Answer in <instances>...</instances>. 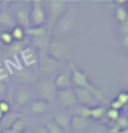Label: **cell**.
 Wrapping results in <instances>:
<instances>
[{"label":"cell","mask_w":128,"mask_h":133,"mask_svg":"<svg viewBox=\"0 0 128 133\" xmlns=\"http://www.w3.org/2000/svg\"><path fill=\"white\" fill-rule=\"evenodd\" d=\"M38 89L41 94V96L45 99L50 100L54 97L55 89H54V85L53 82L50 81H41V82L38 84Z\"/></svg>","instance_id":"6da1fadb"},{"label":"cell","mask_w":128,"mask_h":133,"mask_svg":"<svg viewBox=\"0 0 128 133\" xmlns=\"http://www.w3.org/2000/svg\"><path fill=\"white\" fill-rule=\"evenodd\" d=\"M59 98H60L61 103L64 106H68L75 103L77 99L74 91L70 89H66L62 90V91H61L60 94H59Z\"/></svg>","instance_id":"7a4b0ae2"},{"label":"cell","mask_w":128,"mask_h":133,"mask_svg":"<svg viewBox=\"0 0 128 133\" xmlns=\"http://www.w3.org/2000/svg\"><path fill=\"white\" fill-rule=\"evenodd\" d=\"M45 20V12L40 2H35L32 11V21L35 25H40Z\"/></svg>","instance_id":"3957f363"},{"label":"cell","mask_w":128,"mask_h":133,"mask_svg":"<svg viewBox=\"0 0 128 133\" xmlns=\"http://www.w3.org/2000/svg\"><path fill=\"white\" fill-rule=\"evenodd\" d=\"M51 53L57 58L63 57L66 54V46L60 42H54L51 45Z\"/></svg>","instance_id":"277c9868"},{"label":"cell","mask_w":128,"mask_h":133,"mask_svg":"<svg viewBox=\"0 0 128 133\" xmlns=\"http://www.w3.org/2000/svg\"><path fill=\"white\" fill-rule=\"evenodd\" d=\"M74 82H75V84L79 85V86H84V87L89 88L91 90H93L94 92H96L89 84H88L85 75H82V74L78 72V71H76L75 69H74Z\"/></svg>","instance_id":"5b68a950"},{"label":"cell","mask_w":128,"mask_h":133,"mask_svg":"<svg viewBox=\"0 0 128 133\" xmlns=\"http://www.w3.org/2000/svg\"><path fill=\"white\" fill-rule=\"evenodd\" d=\"M18 119V115L17 114H9V115H6L5 116H4L3 119H2L1 124H0V127L4 128V130L8 129L9 127L11 126L13 124V123L15 122V120Z\"/></svg>","instance_id":"8992f818"},{"label":"cell","mask_w":128,"mask_h":133,"mask_svg":"<svg viewBox=\"0 0 128 133\" xmlns=\"http://www.w3.org/2000/svg\"><path fill=\"white\" fill-rule=\"evenodd\" d=\"M18 18L20 21L21 24H23L24 26L27 27L29 25L30 23V18H29V12L27 8H22L18 11Z\"/></svg>","instance_id":"52a82bcc"},{"label":"cell","mask_w":128,"mask_h":133,"mask_svg":"<svg viewBox=\"0 0 128 133\" xmlns=\"http://www.w3.org/2000/svg\"><path fill=\"white\" fill-rule=\"evenodd\" d=\"M31 97V92L28 90L22 89L18 90L17 93V103L20 105H23V104L27 103V101Z\"/></svg>","instance_id":"ba28073f"},{"label":"cell","mask_w":128,"mask_h":133,"mask_svg":"<svg viewBox=\"0 0 128 133\" xmlns=\"http://www.w3.org/2000/svg\"><path fill=\"white\" fill-rule=\"evenodd\" d=\"M54 121H55V123L58 126L67 127L68 125V123H69L70 118L68 115H66V114H64V113H61V114H58V115L55 116Z\"/></svg>","instance_id":"9c48e42d"},{"label":"cell","mask_w":128,"mask_h":133,"mask_svg":"<svg viewBox=\"0 0 128 133\" xmlns=\"http://www.w3.org/2000/svg\"><path fill=\"white\" fill-rule=\"evenodd\" d=\"M78 99L82 102V103H91V96L89 93V91L86 89H76V95Z\"/></svg>","instance_id":"30bf717a"},{"label":"cell","mask_w":128,"mask_h":133,"mask_svg":"<svg viewBox=\"0 0 128 133\" xmlns=\"http://www.w3.org/2000/svg\"><path fill=\"white\" fill-rule=\"evenodd\" d=\"M22 56L24 57V61L27 65H31L36 61V55L32 49H27L22 52Z\"/></svg>","instance_id":"8fae6325"},{"label":"cell","mask_w":128,"mask_h":133,"mask_svg":"<svg viewBox=\"0 0 128 133\" xmlns=\"http://www.w3.org/2000/svg\"><path fill=\"white\" fill-rule=\"evenodd\" d=\"M64 2L62 1H52L51 3V11L53 17H56L61 13V10L63 9Z\"/></svg>","instance_id":"7c38bea8"},{"label":"cell","mask_w":128,"mask_h":133,"mask_svg":"<svg viewBox=\"0 0 128 133\" xmlns=\"http://www.w3.org/2000/svg\"><path fill=\"white\" fill-rule=\"evenodd\" d=\"M72 124L75 129L81 130L84 129L86 126L87 122L84 117H82V116H74L72 119Z\"/></svg>","instance_id":"4fadbf2b"},{"label":"cell","mask_w":128,"mask_h":133,"mask_svg":"<svg viewBox=\"0 0 128 133\" xmlns=\"http://www.w3.org/2000/svg\"><path fill=\"white\" fill-rule=\"evenodd\" d=\"M54 61H51L50 59L45 58L44 60H42V64H41V68L43 72H51L54 69Z\"/></svg>","instance_id":"5bb4252c"},{"label":"cell","mask_w":128,"mask_h":133,"mask_svg":"<svg viewBox=\"0 0 128 133\" xmlns=\"http://www.w3.org/2000/svg\"><path fill=\"white\" fill-rule=\"evenodd\" d=\"M47 105L44 102H34V103L32 104V106H31L32 110L34 111V112H37V113L43 112V111L47 110Z\"/></svg>","instance_id":"9a60e30c"},{"label":"cell","mask_w":128,"mask_h":133,"mask_svg":"<svg viewBox=\"0 0 128 133\" xmlns=\"http://www.w3.org/2000/svg\"><path fill=\"white\" fill-rule=\"evenodd\" d=\"M55 84L57 87L60 88H66L69 85V79L67 75H60L59 76L56 78Z\"/></svg>","instance_id":"2e32d148"},{"label":"cell","mask_w":128,"mask_h":133,"mask_svg":"<svg viewBox=\"0 0 128 133\" xmlns=\"http://www.w3.org/2000/svg\"><path fill=\"white\" fill-rule=\"evenodd\" d=\"M47 36H46L45 34H42L41 36L36 37V42L37 46L39 47H41V49H46V47L47 46Z\"/></svg>","instance_id":"e0dca14e"},{"label":"cell","mask_w":128,"mask_h":133,"mask_svg":"<svg viewBox=\"0 0 128 133\" xmlns=\"http://www.w3.org/2000/svg\"><path fill=\"white\" fill-rule=\"evenodd\" d=\"M0 24H4L5 25H12L13 19L8 13L0 14Z\"/></svg>","instance_id":"ac0fdd59"},{"label":"cell","mask_w":128,"mask_h":133,"mask_svg":"<svg viewBox=\"0 0 128 133\" xmlns=\"http://www.w3.org/2000/svg\"><path fill=\"white\" fill-rule=\"evenodd\" d=\"M24 46H25V44L22 43V42H18V43L13 44L10 48V53L14 54L20 53V52H22Z\"/></svg>","instance_id":"d6986e66"},{"label":"cell","mask_w":128,"mask_h":133,"mask_svg":"<svg viewBox=\"0 0 128 133\" xmlns=\"http://www.w3.org/2000/svg\"><path fill=\"white\" fill-rule=\"evenodd\" d=\"M27 33L30 35H34L35 37L41 36L42 34L46 33V30L44 28H35V29H30L27 31Z\"/></svg>","instance_id":"ffe728a7"},{"label":"cell","mask_w":128,"mask_h":133,"mask_svg":"<svg viewBox=\"0 0 128 133\" xmlns=\"http://www.w3.org/2000/svg\"><path fill=\"white\" fill-rule=\"evenodd\" d=\"M70 24H71V21L69 20V18H68V17H64V18L62 20H61V30L63 32H67L68 29V26H70Z\"/></svg>","instance_id":"44dd1931"},{"label":"cell","mask_w":128,"mask_h":133,"mask_svg":"<svg viewBox=\"0 0 128 133\" xmlns=\"http://www.w3.org/2000/svg\"><path fill=\"white\" fill-rule=\"evenodd\" d=\"M47 128V130H48L50 133H61L60 127H59L55 123H48Z\"/></svg>","instance_id":"7402d4cb"},{"label":"cell","mask_w":128,"mask_h":133,"mask_svg":"<svg viewBox=\"0 0 128 133\" xmlns=\"http://www.w3.org/2000/svg\"><path fill=\"white\" fill-rule=\"evenodd\" d=\"M13 130L16 132L20 131L21 130H23L24 128V121L22 119H16L15 122L12 124Z\"/></svg>","instance_id":"603a6c76"},{"label":"cell","mask_w":128,"mask_h":133,"mask_svg":"<svg viewBox=\"0 0 128 133\" xmlns=\"http://www.w3.org/2000/svg\"><path fill=\"white\" fill-rule=\"evenodd\" d=\"M116 16H117L118 19L120 20L121 22H124V21L126 19V12H125V10L123 8L117 9V11H116Z\"/></svg>","instance_id":"cb8c5ba5"},{"label":"cell","mask_w":128,"mask_h":133,"mask_svg":"<svg viewBox=\"0 0 128 133\" xmlns=\"http://www.w3.org/2000/svg\"><path fill=\"white\" fill-rule=\"evenodd\" d=\"M104 114V109L103 108H97L93 110H91V116L95 118H98L103 116Z\"/></svg>","instance_id":"d4e9b609"},{"label":"cell","mask_w":128,"mask_h":133,"mask_svg":"<svg viewBox=\"0 0 128 133\" xmlns=\"http://www.w3.org/2000/svg\"><path fill=\"white\" fill-rule=\"evenodd\" d=\"M12 36L13 38L17 39H21L23 37V31L21 28L20 27H16L15 29L13 30V32H12Z\"/></svg>","instance_id":"484cf974"},{"label":"cell","mask_w":128,"mask_h":133,"mask_svg":"<svg viewBox=\"0 0 128 133\" xmlns=\"http://www.w3.org/2000/svg\"><path fill=\"white\" fill-rule=\"evenodd\" d=\"M79 114L82 117H87V116H91V110L88 108H81V110H79Z\"/></svg>","instance_id":"4316f807"},{"label":"cell","mask_w":128,"mask_h":133,"mask_svg":"<svg viewBox=\"0 0 128 133\" xmlns=\"http://www.w3.org/2000/svg\"><path fill=\"white\" fill-rule=\"evenodd\" d=\"M1 39L4 43H6V44H9L11 42V36L9 33H3V34L1 35Z\"/></svg>","instance_id":"83f0119b"},{"label":"cell","mask_w":128,"mask_h":133,"mask_svg":"<svg viewBox=\"0 0 128 133\" xmlns=\"http://www.w3.org/2000/svg\"><path fill=\"white\" fill-rule=\"evenodd\" d=\"M107 115L111 119H116V118H118V110H113L112 109V110H110L108 111Z\"/></svg>","instance_id":"f1b7e54d"},{"label":"cell","mask_w":128,"mask_h":133,"mask_svg":"<svg viewBox=\"0 0 128 133\" xmlns=\"http://www.w3.org/2000/svg\"><path fill=\"white\" fill-rule=\"evenodd\" d=\"M8 110H9L8 103H5V102H1L0 103V111L2 113H4V112H7Z\"/></svg>","instance_id":"f546056e"},{"label":"cell","mask_w":128,"mask_h":133,"mask_svg":"<svg viewBox=\"0 0 128 133\" xmlns=\"http://www.w3.org/2000/svg\"><path fill=\"white\" fill-rule=\"evenodd\" d=\"M126 125H127V120L125 117H121L118 120V128H125L126 127Z\"/></svg>","instance_id":"4dcf8cb0"},{"label":"cell","mask_w":128,"mask_h":133,"mask_svg":"<svg viewBox=\"0 0 128 133\" xmlns=\"http://www.w3.org/2000/svg\"><path fill=\"white\" fill-rule=\"evenodd\" d=\"M118 101L120 102L121 103V104L123 105V104H125V103H126L127 101V96L125 94H119V96H118Z\"/></svg>","instance_id":"1f68e13d"},{"label":"cell","mask_w":128,"mask_h":133,"mask_svg":"<svg viewBox=\"0 0 128 133\" xmlns=\"http://www.w3.org/2000/svg\"><path fill=\"white\" fill-rule=\"evenodd\" d=\"M111 106H112V109L113 110H118V109H120L121 107L123 106L121 103L120 102H118V101H115L114 103H112V104H111Z\"/></svg>","instance_id":"d6a6232c"},{"label":"cell","mask_w":128,"mask_h":133,"mask_svg":"<svg viewBox=\"0 0 128 133\" xmlns=\"http://www.w3.org/2000/svg\"><path fill=\"white\" fill-rule=\"evenodd\" d=\"M4 91H5V85L4 82H0V96H2L4 94Z\"/></svg>","instance_id":"836d02e7"},{"label":"cell","mask_w":128,"mask_h":133,"mask_svg":"<svg viewBox=\"0 0 128 133\" xmlns=\"http://www.w3.org/2000/svg\"><path fill=\"white\" fill-rule=\"evenodd\" d=\"M36 133H47V130L45 129V128L40 127V128H38V130H36Z\"/></svg>","instance_id":"e575fe53"},{"label":"cell","mask_w":128,"mask_h":133,"mask_svg":"<svg viewBox=\"0 0 128 133\" xmlns=\"http://www.w3.org/2000/svg\"><path fill=\"white\" fill-rule=\"evenodd\" d=\"M3 133H17L16 131H14L13 130H9V129H6V130H4V132Z\"/></svg>","instance_id":"d590c367"},{"label":"cell","mask_w":128,"mask_h":133,"mask_svg":"<svg viewBox=\"0 0 128 133\" xmlns=\"http://www.w3.org/2000/svg\"><path fill=\"white\" fill-rule=\"evenodd\" d=\"M116 133H127V130H123V131H118Z\"/></svg>","instance_id":"8d00e7d4"},{"label":"cell","mask_w":128,"mask_h":133,"mask_svg":"<svg viewBox=\"0 0 128 133\" xmlns=\"http://www.w3.org/2000/svg\"><path fill=\"white\" fill-rule=\"evenodd\" d=\"M2 116H3V113L0 111V118H2Z\"/></svg>","instance_id":"74e56055"},{"label":"cell","mask_w":128,"mask_h":133,"mask_svg":"<svg viewBox=\"0 0 128 133\" xmlns=\"http://www.w3.org/2000/svg\"><path fill=\"white\" fill-rule=\"evenodd\" d=\"M23 133H30V132L29 131H24Z\"/></svg>","instance_id":"f35d334b"},{"label":"cell","mask_w":128,"mask_h":133,"mask_svg":"<svg viewBox=\"0 0 128 133\" xmlns=\"http://www.w3.org/2000/svg\"><path fill=\"white\" fill-rule=\"evenodd\" d=\"M0 133H1V127H0Z\"/></svg>","instance_id":"ab89813d"}]
</instances>
